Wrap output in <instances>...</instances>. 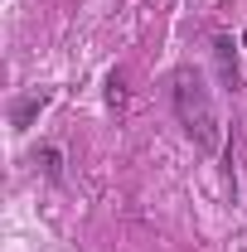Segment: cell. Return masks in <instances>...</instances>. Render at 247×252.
Returning a JSON list of instances; mask_svg holds the SVG:
<instances>
[{"mask_svg":"<svg viewBox=\"0 0 247 252\" xmlns=\"http://www.w3.org/2000/svg\"><path fill=\"white\" fill-rule=\"evenodd\" d=\"M170 102H175V117L194 136L199 151H218L223 146V126H218V107H214V93L204 83L199 68H175L170 78Z\"/></svg>","mask_w":247,"mask_h":252,"instance_id":"obj_1","label":"cell"},{"mask_svg":"<svg viewBox=\"0 0 247 252\" xmlns=\"http://www.w3.org/2000/svg\"><path fill=\"white\" fill-rule=\"evenodd\" d=\"M44 107H49V93H30V97H20V102L10 107V126H15V131H30V122L44 112Z\"/></svg>","mask_w":247,"mask_h":252,"instance_id":"obj_2","label":"cell"},{"mask_svg":"<svg viewBox=\"0 0 247 252\" xmlns=\"http://www.w3.org/2000/svg\"><path fill=\"white\" fill-rule=\"evenodd\" d=\"M238 44L228 39V34H218L214 39V59H218V73H223V83L228 88H238V54H233Z\"/></svg>","mask_w":247,"mask_h":252,"instance_id":"obj_3","label":"cell"},{"mask_svg":"<svg viewBox=\"0 0 247 252\" xmlns=\"http://www.w3.org/2000/svg\"><path fill=\"white\" fill-rule=\"evenodd\" d=\"M34 160L44 165V175H49V180H59V175H63V151H59V146H44Z\"/></svg>","mask_w":247,"mask_h":252,"instance_id":"obj_4","label":"cell"},{"mask_svg":"<svg viewBox=\"0 0 247 252\" xmlns=\"http://www.w3.org/2000/svg\"><path fill=\"white\" fill-rule=\"evenodd\" d=\"M107 107H126V73L122 68L107 78Z\"/></svg>","mask_w":247,"mask_h":252,"instance_id":"obj_5","label":"cell"},{"mask_svg":"<svg viewBox=\"0 0 247 252\" xmlns=\"http://www.w3.org/2000/svg\"><path fill=\"white\" fill-rule=\"evenodd\" d=\"M243 44H247V34H243Z\"/></svg>","mask_w":247,"mask_h":252,"instance_id":"obj_6","label":"cell"}]
</instances>
